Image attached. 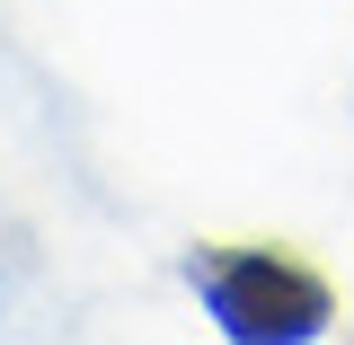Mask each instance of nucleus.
Segmentation results:
<instances>
[{
    "mask_svg": "<svg viewBox=\"0 0 354 345\" xmlns=\"http://www.w3.org/2000/svg\"><path fill=\"white\" fill-rule=\"evenodd\" d=\"M186 283L221 337L239 345H310L337 328V283L292 248H195Z\"/></svg>",
    "mask_w": 354,
    "mask_h": 345,
    "instance_id": "1",
    "label": "nucleus"
}]
</instances>
